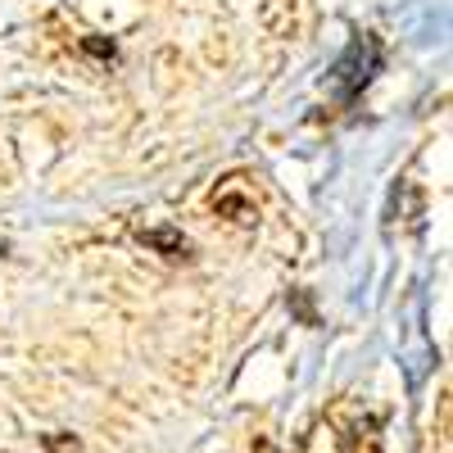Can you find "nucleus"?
<instances>
[{
    "label": "nucleus",
    "instance_id": "5",
    "mask_svg": "<svg viewBox=\"0 0 453 453\" xmlns=\"http://www.w3.org/2000/svg\"><path fill=\"white\" fill-rule=\"evenodd\" d=\"M82 50H87V55H100V59H113V42H100V36H87Z\"/></svg>",
    "mask_w": 453,
    "mask_h": 453
},
{
    "label": "nucleus",
    "instance_id": "4",
    "mask_svg": "<svg viewBox=\"0 0 453 453\" xmlns=\"http://www.w3.org/2000/svg\"><path fill=\"white\" fill-rule=\"evenodd\" d=\"M42 449L46 453H82V440L68 431H50V435H42Z\"/></svg>",
    "mask_w": 453,
    "mask_h": 453
},
{
    "label": "nucleus",
    "instance_id": "3",
    "mask_svg": "<svg viewBox=\"0 0 453 453\" xmlns=\"http://www.w3.org/2000/svg\"><path fill=\"white\" fill-rule=\"evenodd\" d=\"M213 213H218V218H226V222H236V226H254V222H258V209H254V200L236 196L232 186L213 196Z\"/></svg>",
    "mask_w": 453,
    "mask_h": 453
},
{
    "label": "nucleus",
    "instance_id": "6",
    "mask_svg": "<svg viewBox=\"0 0 453 453\" xmlns=\"http://www.w3.org/2000/svg\"><path fill=\"white\" fill-rule=\"evenodd\" d=\"M254 453H277V444H273V440H258V444H254Z\"/></svg>",
    "mask_w": 453,
    "mask_h": 453
},
{
    "label": "nucleus",
    "instance_id": "2",
    "mask_svg": "<svg viewBox=\"0 0 453 453\" xmlns=\"http://www.w3.org/2000/svg\"><path fill=\"white\" fill-rule=\"evenodd\" d=\"M136 241H141L145 250L164 254L168 263H186V258H191V241H186V236L177 232V226H141Z\"/></svg>",
    "mask_w": 453,
    "mask_h": 453
},
{
    "label": "nucleus",
    "instance_id": "1",
    "mask_svg": "<svg viewBox=\"0 0 453 453\" xmlns=\"http://www.w3.org/2000/svg\"><path fill=\"white\" fill-rule=\"evenodd\" d=\"M376 64H381V50H376V42H354V46L345 50V59L335 64V87H340V96H358V91L372 82Z\"/></svg>",
    "mask_w": 453,
    "mask_h": 453
}]
</instances>
